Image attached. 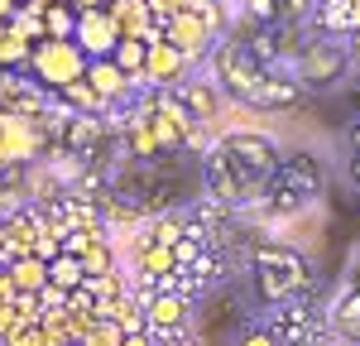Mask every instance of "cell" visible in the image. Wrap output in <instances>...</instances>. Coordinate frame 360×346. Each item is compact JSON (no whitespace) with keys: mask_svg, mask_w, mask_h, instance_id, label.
Returning a JSON list of instances; mask_svg holds the SVG:
<instances>
[{"mask_svg":"<svg viewBox=\"0 0 360 346\" xmlns=\"http://www.w3.org/2000/svg\"><path fill=\"white\" fill-rule=\"evenodd\" d=\"M86 63H91V53H86L77 39H39V49L29 53V68H34V77L44 86H72L86 77Z\"/></svg>","mask_w":360,"mask_h":346,"instance_id":"obj_1","label":"cell"},{"mask_svg":"<svg viewBox=\"0 0 360 346\" xmlns=\"http://www.w3.org/2000/svg\"><path fill=\"white\" fill-rule=\"evenodd\" d=\"M307 279V264L293 250H278V245H259L255 250V284L269 303H283L288 293H298V284Z\"/></svg>","mask_w":360,"mask_h":346,"instance_id":"obj_2","label":"cell"},{"mask_svg":"<svg viewBox=\"0 0 360 346\" xmlns=\"http://www.w3.org/2000/svg\"><path fill=\"white\" fill-rule=\"evenodd\" d=\"M72 39L82 44L91 58H111L115 44L125 39L120 34V20H115V10H101V5H86L82 15H77V29H72Z\"/></svg>","mask_w":360,"mask_h":346,"instance_id":"obj_3","label":"cell"},{"mask_svg":"<svg viewBox=\"0 0 360 346\" xmlns=\"http://www.w3.org/2000/svg\"><path fill=\"white\" fill-rule=\"evenodd\" d=\"M207 34H212V29H207V20L197 15L193 5H183L178 15H168V44H178L188 63L207 53Z\"/></svg>","mask_w":360,"mask_h":346,"instance_id":"obj_4","label":"cell"},{"mask_svg":"<svg viewBox=\"0 0 360 346\" xmlns=\"http://www.w3.org/2000/svg\"><path fill=\"white\" fill-rule=\"evenodd\" d=\"M183 68H188L183 49H178V44H168V39H154V44H149V53H144V82H173Z\"/></svg>","mask_w":360,"mask_h":346,"instance_id":"obj_5","label":"cell"},{"mask_svg":"<svg viewBox=\"0 0 360 346\" xmlns=\"http://www.w3.org/2000/svg\"><path fill=\"white\" fill-rule=\"evenodd\" d=\"M86 82L96 86V96H101V101H111V96H120V91H125L130 72H125L115 58H91V63H86Z\"/></svg>","mask_w":360,"mask_h":346,"instance_id":"obj_6","label":"cell"},{"mask_svg":"<svg viewBox=\"0 0 360 346\" xmlns=\"http://www.w3.org/2000/svg\"><path fill=\"white\" fill-rule=\"evenodd\" d=\"M341 72V49L336 44H312L303 53V82H332Z\"/></svg>","mask_w":360,"mask_h":346,"instance_id":"obj_7","label":"cell"},{"mask_svg":"<svg viewBox=\"0 0 360 346\" xmlns=\"http://www.w3.org/2000/svg\"><path fill=\"white\" fill-rule=\"evenodd\" d=\"M283 183H288L283 202H303V198H312V193H317V164L298 154V164H288V169H283Z\"/></svg>","mask_w":360,"mask_h":346,"instance_id":"obj_8","label":"cell"},{"mask_svg":"<svg viewBox=\"0 0 360 346\" xmlns=\"http://www.w3.org/2000/svg\"><path fill=\"white\" fill-rule=\"evenodd\" d=\"M86 284V264H82V255H58L53 264H49V288H82Z\"/></svg>","mask_w":360,"mask_h":346,"instance_id":"obj_9","label":"cell"},{"mask_svg":"<svg viewBox=\"0 0 360 346\" xmlns=\"http://www.w3.org/2000/svg\"><path fill=\"white\" fill-rule=\"evenodd\" d=\"M25 58H29V39L10 25V20H0V68H15V63H25Z\"/></svg>","mask_w":360,"mask_h":346,"instance_id":"obj_10","label":"cell"},{"mask_svg":"<svg viewBox=\"0 0 360 346\" xmlns=\"http://www.w3.org/2000/svg\"><path fill=\"white\" fill-rule=\"evenodd\" d=\"M10 279L20 288H49V264L39 255H25V260H15L10 264Z\"/></svg>","mask_w":360,"mask_h":346,"instance_id":"obj_11","label":"cell"},{"mask_svg":"<svg viewBox=\"0 0 360 346\" xmlns=\"http://www.w3.org/2000/svg\"><path fill=\"white\" fill-rule=\"evenodd\" d=\"M125 337H130V332H125V322L106 313V317H96V322H91L86 346H125Z\"/></svg>","mask_w":360,"mask_h":346,"instance_id":"obj_12","label":"cell"},{"mask_svg":"<svg viewBox=\"0 0 360 346\" xmlns=\"http://www.w3.org/2000/svg\"><path fill=\"white\" fill-rule=\"evenodd\" d=\"M183 322V298L178 293H159L149 303V327H178Z\"/></svg>","mask_w":360,"mask_h":346,"instance_id":"obj_13","label":"cell"},{"mask_svg":"<svg viewBox=\"0 0 360 346\" xmlns=\"http://www.w3.org/2000/svg\"><path fill=\"white\" fill-rule=\"evenodd\" d=\"M144 53H149V44H144V39H130V34H125V39H120V44H115V63H120V68H125V72H130V77H135V72H144Z\"/></svg>","mask_w":360,"mask_h":346,"instance_id":"obj_14","label":"cell"},{"mask_svg":"<svg viewBox=\"0 0 360 346\" xmlns=\"http://www.w3.org/2000/svg\"><path fill=\"white\" fill-rule=\"evenodd\" d=\"M44 20H49V25H44V39H72V15H68V10H63V5H49V10H44Z\"/></svg>","mask_w":360,"mask_h":346,"instance_id":"obj_15","label":"cell"},{"mask_svg":"<svg viewBox=\"0 0 360 346\" xmlns=\"http://www.w3.org/2000/svg\"><path fill=\"white\" fill-rule=\"evenodd\" d=\"M183 101H188V106H193L197 115H212V106H217V96H212V86H207V82L183 86Z\"/></svg>","mask_w":360,"mask_h":346,"instance_id":"obj_16","label":"cell"},{"mask_svg":"<svg viewBox=\"0 0 360 346\" xmlns=\"http://www.w3.org/2000/svg\"><path fill=\"white\" fill-rule=\"evenodd\" d=\"M173 260H178V250H168V245H144V269L149 274H164Z\"/></svg>","mask_w":360,"mask_h":346,"instance_id":"obj_17","label":"cell"},{"mask_svg":"<svg viewBox=\"0 0 360 346\" xmlns=\"http://www.w3.org/2000/svg\"><path fill=\"white\" fill-rule=\"evenodd\" d=\"M336 317H341V327H346L351 337H360V288L346 298V303H341V313H336Z\"/></svg>","mask_w":360,"mask_h":346,"instance_id":"obj_18","label":"cell"},{"mask_svg":"<svg viewBox=\"0 0 360 346\" xmlns=\"http://www.w3.org/2000/svg\"><path fill=\"white\" fill-rule=\"evenodd\" d=\"M144 5H149L159 20H168V15H178V10H183V0H144Z\"/></svg>","mask_w":360,"mask_h":346,"instance_id":"obj_19","label":"cell"},{"mask_svg":"<svg viewBox=\"0 0 360 346\" xmlns=\"http://www.w3.org/2000/svg\"><path fill=\"white\" fill-rule=\"evenodd\" d=\"M240 346H274V337H269V332H255V337H245Z\"/></svg>","mask_w":360,"mask_h":346,"instance_id":"obj_20","label":"cell"},{"mask_svg":"<svg viewBox=\"0 0 360 346\" xmlns=\"http://www.w3.org/2000/svg\"><path fill=\"white\" fill-rule=\"evenodd\" d=\"M15 15V0H0V20H10Z\"/></svg>","mask_w":360,"mask_h":346,"instance_id":"obj_21","label":"cell"},{"mask_svg":"<svg viewBox=\"0 0 360 346\" xmlns=\"http://www.w3.org/2000/svg\"><path fill=\"white\" fill-rule=\"evenodd\" d=\"M351 173H356V183H360V154H356V164H351Z\"/></svg>","mask_w":360,"mask_h":346,"instance_id":"obj_22","label":"cell"},{"mask_svg":"<svg viewBox=\"0 0 360 346\" xmlns=\"http://www.w3.org/2000/svg\"><path fill=\"white\" fill-rule=\"evenodd\" d=\"M351 140H356V149H360V125H356V130H351Z\"/></svg>","mask_w":360,"mask_h":346,"instance_id":"obj_23","label":"cell"}]
</instances>
